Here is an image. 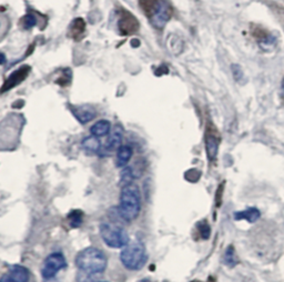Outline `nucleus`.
Segmentation results:
<instances>
[{
    "label": "nucleus",
    "mask_w": 284,
    "mask_h": 282,
    "mask_svg": "<svg viewBox=\"0 0 284 282\" xmlns=\"http://www.w3.org/2000/svg\"><path fill=\"white\" fill-rule=\"evenodd\" d=\"M74 262L80 272L83 275L96 276L106 270L108 259L102 250L95 248V247H89V248L80 251L75 257Z\"/></svg>",
    "instance_id": "nucleus-1"
},
{
    "label": "nucleus",
    "mask_w": 284,
    "mask_h": 282,
    "mask_svg": "<svg viewBox=\"0 0 284 282\" xmlns=\"http://www.w3.org/2000/svg\"><path fill=\"white\" fill-rule=\"evenodd\" d=\"M141 198L140 191L137 184L130 183L121 188L120 195L119 213L126 221L135 220L140 212Z\"/></svg>",
    "instance_id": "nucleus-2"
},
{
    "label": "nucleus",
    "mask_w": 284,
    "mask_h": 282,
    "mask_svg": "<svg viewBox=\"0 0 284 282\" xmlns=\"http://www.w3.org/2000/svg\"><path fill=\"white\" fill-rule=\"evenodd\" d=\"M120 260L124 267L129 270H139L148 260V255L145 252V247L141 241L136 240L123 247L121 253H120Z\"/></svg>",
    "instance_id": "nucleus-3"
},
{
    "label": "nucleus",
    "mask_w": 284,
    "mask_h": 282,
    "mask_svg": "<svg viewBox=\"0 0 284 282\" xmlns=\"http://www.w3.org/2000/svg\"><path fill=\"white\" fill-rule=\"evenodd\" d=\"M100 235L102 240L110 248L120 249L129 244V236L124 229L115 224L104 222L100 224Z\"/></svg>",
    "instance_id": "nucleus-4"
},
{
    "label": "nucleus",
    "mask_w": 284,
    "mask_h": 282,
    "mask_svg": "<svg viewBox=\"0 0 284 282\" xmlns=\"http://www.w3.org/2000/svg\"><path fill=\"white\" fill-rule=\"evenodd\" d=\"M67 267V262L64 255L61 253H51L50 255H48L44 260L43 266L41 269V276L43 279L50 280L52 278H55L56 275L62 269H65Z\"/></svg>",
    "instance_id": "nucleus-5"
},
{
    "label": "nucleus",
    "mask_w": 284,
    "mask_h": 282,
    "mask_svg": "<svg viewBox=\"0 0 284 282\" xmlns=\"http://www.w3.org/2000/svg\"><path fill=\"white\" fill-rule=\"evenodd\" d=\"M118 28L121 36H131L139 32L140 24L135 15L126 9L119 10V20Z\"/></svg>",
    "instance_id": "nucleus-6"
},
{
    "label": "nucleus",
    "mask_w": 284,
    "mask_h": 282,
    "mask_svg": "<svg viewBox=\"0 0 284 282\" xmlns=\"http://www.w3.org/2000/svg\"><path fill=\"white\" fill-rule=\"evenodd\" d=\"M172 9L167 0H160L157 9L154 10L149 20L154 28L162 29L171 18Z\"/></svg>",
    "instance_id": "nucleus-7"
},
{
    "label": "nucleus",
    "mask_w": 284,
    "mask_h": 282,
    "mask_svg": "<svg viewBox=\"0 0 284 282\" xmlns=\"http://www.w3.org/2000/svg\"><path fill=\"white\" fill-rule=\"evenodd\" d=\"M31 68L29 66H22V67L18 68L15 72H12L10 76H9L6 81L3 82V85L0 88V94H3V92L9 91L12 88H15L17 86H19L22 81L26 80V78L29 76Z\"/></svg>",
    "instance_id": "nucleus-8"
},
{
    "label": "nucleus",
    "mask_w": 284,
    "mask_h": 282,
    "mask_svg": "<svg viewBox=\"0 0 284 282\" xmlns=\"http://www.w3.org/2000/svg\"><path fill=\"white\" fill-rule=\"evenodd\" d=\"M219 144H220L219 136H217L210 127H208L206 132V150L207 156L210 161L215 160V158L217 156V150H219Z\"/></svg>",
    "instance_id": "nucleus-9"
},
{
    "label": "nucleus",
    "mask_w": 284,
    "mask_h": 282,
    "mask_svg": "<svg viewBox=\"0 0 284 282\" xmlns=\"http://www.w3.org/2000/svg\"><path fill=\"white\" fill-rule=\"evenodd\" d=\"M123 138V129L121 126L115 125L113 127V129L110 131V136L108 137V139L106 141L105 144V151L111 153L114 150H118V149L121 147L120 144L122 142Z\"/></svg>",
    "instance_id": "nucleus-10"
},
{
    "label": "nucleus",
    "mask_w": 284,
    "mask_h": 282,
    "mask_svg": "<svg viewBox=\"0 0 284 282\" xmlns=\"http://www.w3.org/2000/svg\"><path fill=\"white\" fill-rule=\"evenodd\" d=\"M86 21L83 18L79 17L75 18L72 23L70 24V27L68 30V36L73 39L74 41H80L84 37V33H86Z\"/></svg>",
    "instance_id": "nucleus-11"
},
{
    "label": "nucleus",
    "mask_w": 284,
    "mask_h": 282,
    "mask_svg": "<svg viewBox=\"0 0 284 282\" xmlns=\"http://www.w3.org/2000/svg\"><path fill=\"white\" fill-rule=\"evenodd\" d=\"M8 275L10 276L11 279L15 282H28L30 277L28 269L19 266V264H15V266L9 267Z\"/></svg>",
    "instance_id": "nucleus-12"
},
{
    "label": "nucleus",
    "mask_w": 284,
    "mask_h": 282,
    "mask_svg": "<svg viewBox=\"0 0 284 282\" xmlns=\"http://www.w3.org/2000/svg\"><path fill=\"white\" fill-rule=\"evenodd\" d=\"M133 151L132 148L129 146H121L117 151V159H115V165L118 168H123L128 165V162L130 161L132 158Z\"/></svg>",
    "instance_id": "nucleus-13"
},
{
    "label": "nucleus",
    "mask_w": 284,
    "mask_h": 282,
    "mask_svg": "<svg viewBox=\"0 0 284 282\" xmlns=\"http://www.w3.org/2000/svg\"><path fill=\"white\" fill-rule=\"evenodd\" d=\"M91 135L99 138V137H105L111 131V123L108 120H99L90 128Z\"/></svg>",
    "instance_id": "nucleus-14"
},
{
    "label": "nucleus",
    "mask_w": 284,
    "mask_h": 282,
    "mask_svg": "<svg viewBox=\"0 0 284 282\" xmlns=\"http://www.w3.org/2000/svg\"><path fill=\"white\" fill-rule=\"evenodd\" d=\"M260 218V211L255 208H250L234 213L235 220H247L248 222H255Z\"/></svg>",
    "instance_id": "nucleus-15"
},
{
    "label": "nucleus",
    "mask_w": 284,
    "mask_h": 282,
    "mask_svg": "<svg viewBox=\"0 0 284 282\" xmlns=\"http://www.w3.org/2000/svg\"><path fill=\"white\" fill-rule=\"evenodd\" d=\"M73 114L80 122L87 123L95 118L96 112H95V110H92L91 108L79 107V108L73 109Z\"/></svg>",
    "instance_id": "nucleus-16"
},
{
    "label": "nucleus",
    "mask_w": 284,
    "mask_h": 282,
    "mask_svg": "<svg viewBox=\"0 0 284 282\" xmlns=\"http://www.w3.org/2000/svg\"><path fill=\"white\" fill-rule=\"evenodd\" d=\"M82 147L89 152H98L101 148V143L97 137L91 135L86 137V138L82 140Z\"/></svg>",
    "instance_id": "nucleus-17"
},
{
    "label": "nucleus",
    "mask_w": 284,
    "mask_h": 282,
    "mask_svg": "<svg viewBox=\"0 0 284 282\" xmlns=\"http://www.w3.org/2000/svg\"><path fill=\"white\" fill-rule=\"evenodd\" d=\"M223 261L229 267H235L239 263V258L235 252V249L233 248V246L228 247V249L225 250L224 255H223Z\"/></svg>",
    "instance_id": "nucleus-18"
},
{
    "label": "nucleus",
    "mask_w": 284,
    "mask_h": 282,
    "mask_svg": "<svg viewBox=\"0 0 284 282\" xmlns=\"http://www.w3.org/2000/svg\"><path fill=\"white\" fill-rule=\"evenodd\" d=\"M69 223L72 228H79L83 221V213L80 210L71 211L68 215Z\"/></svg>",
    "instance_id": "nucleus-19"
},
{
    "label": "nucleus",
    "mask_w": 284,
    "mask_h": 282,
    "mask_svg": "<svg viewBox=\"0 0 284 282\" xmlns=\"http://www.w3.org/2000/svg\"><path fill=\"white\" fill-rule=\"evenodd\" d=\"M133 179H135V174H133L132 168H130V167H126V168H123L121 171V178H120L121 187L132 183Z\"/></svg>",
    "instance_id": "nucleus-20"
},
{
    "label": "nucleus",
    "mask_w": 284,
    "mask_h": 282,
    "mask_svg": "<svg viewBox=\"0 0 284 282\" xmlns=\"http://www.w3.org/2000/svg\"><path fill=\"white\" fill-rule=\"evenodd\" d=\"M37 24H38V19H37V17L33 14V12L27 14L26 16L22 17V19H21V27L24 29H31Z\"/></svg>",
    "instance_id": "nucleus-21"
},
{
    "label": "nucleus",
    "mask_w": 284,
    "mask_h": 282,
    "mask_svg": "<svg viewBox=\"0 0 284 282\" xmlns=\"http://www.w3.org/2000/svg\"><path fill=\"white\" fill-rule=\"evenodd\" d=\"M197 229L199 231L200 237H201L202 239L204 240L209 239V237H210V233H211V229H210V226H209V223L207 222V220H202L201 222H199L197 224Z\"/></svg>",
    "instance_id": "nucleus-22"
},
{
    "label": "nucleus",
    "mask_w": 284,
    "mask_h": 282,
    "mask_svg": "<svg viewBox=\"0 0 284 282\" xmlns=\"http://www.w3.org/2000/svg\"><path fill=\"white\" fill-rule=\"evenodd\" d=\"M71 78H72V74H71L70 69H66L65 71L61 73V76L58 78V80L56 82L61 87H67L70 85Z\"/></svg>",
    "instance_id": "nucleus-23"
},
{
    "label": "nucleus",
    "mask_w": 284,
    "mask_h": 282,
    "mask_svg": "<svg viewBox=\"0 0 284 282\" xmlns=\"http://www.w3.org/2000/svg\"><path fill=\"white\" fill-rule=\"evenodd\" d=\"M231 71H232V76L233 79L237 82H241L243 79H244V73H243V70L242 68L240 67L239 65L237 64H233L231 65Z\"/></svg>",
    "instance_id": "nucleus-24"
},
{
    "label": "nucleus",
    "mask_w": 284,
    "mask_h": 282,
    "mask_svg": "<svg viewBox=\"0 0 284 282\" xmlns=\"http://www.w3.org/2000/svg\"><path fill=\"white\" fill-rule=\"evenodd\" d=\"M0 282H15V281H13L10 278V276L7 273V275H3L1 278H0Z\"/></svg>",
    "instance_id": "nucleus-25"
},
{
    "label": "nucleus",
    "mask_w": 284,
    "mask_h": 282,
    "mask_svg": "<svg viewBox=\"0 0 284 282\" xmlns=\"http://www.w3.org/2000/svg\"><path fill=\"white\" fill-rule=\"evenodd\" d=\"M6 63V57L2 54V52H0V65H3Z\"/></svg>",
    "instance_id": "nucleus-26"
},
{
    "label": "nucleus",
    "mask_w": 284,
    "mask_h": 282,
    "mask_svg": "<svg viewBox=\"0 0 284 282\" xmlns=\"http://www.w3.org/2000/svg\"><path fill=\"white\" fill-rule=\"evenodd\" d=\"M2 25H3V20L0 18V32H1V28H2Z\"/></svg>",
    "instance_id": "nucleus-27"
},
{
    "label": "nucleus",
    "mask_w": 284,
    "mask_h": 282,
    "mask_svg": "<svg viewBox=\"0 0 284 282\" xmlns=\"http://www.w3.org/2000/svg\"><path fill=\"white\" fill-rule=\"evenodd\" d=\"M282 88H283V90H284V78H283V81H282Z\"/></svg>",
    "instance_id": "nucleus-28"
},
{
    "label": "nucleus",
    "mask_w": 284,
    "mask_h": 282,
    "mask_svg": "<svg viewBox=\"0 0 284 282\" xmlns=\"http://www.w3.org/2000/svg\"><path fill=\"white\" fill-rule=\"evenodd\" d=\"M192 282H201V281H192Z\"/></svg>",
    "instance_id": "nucleus-29"
}]
</instances>
